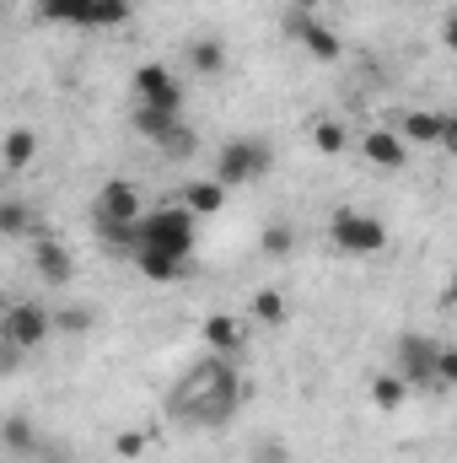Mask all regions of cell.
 I'll return each mask as SVG.
<instances>
[{"label": "cell", "instance_id": "6da1fadb", "mask_svg": "<svg viewBox=\"0 0 457 463\" xmlns=\"http://www.w3.org/2000/svg\"><path fill=\"white\" fill-rule=\"evenodd\" d=\"M237 404H242V377H237L231 355H205V361H194V366L183 372V383L173 388V399H167L173 420L200 426V431H221L231 415H237Z\"/></svg>", "mask_w": 457, "mask_h": 463}, {"label": "cell", "instance_id": "7a4b0ae2", "mask_svg": "<svg viewBox=\"0 0 457 463\" xmlns=\"http://www.w3.org/2000/svg\"><path fill=\"white\" fill-rule=\"evenodd\" d=\"M135 248L140 253H167V259H178V264H189L194 259V248H200V222L183 211V205H162V211H140V222H135ZM129 248V253H135Z\"/></svg>", "mask_w": 457, "mask_h": 463}, {"label": "cell", "instance_id": "3957f363", "mask_svg": "<svg viewBox=\"0 0 457 463\" xmlns=\"http://www.w3.org/2000/svg\"><path fill=\"white\" fill-rule=\"evenodd\" d=\"M269 167H275V151H269L264 140H253V135H237V140L221 146V156H216V184L231 194V189L258 184Z\"/></svg>", "mask_w": 457, "mask_h": 463}, {"label": "cell", "instance_id": "277c9868", "mask_svg": "<svg viewBox=\"0 0 457 463\" xmlns=\"http://www.w3.org/2000/svg\"><path fill=\"white\" fill-rule=\"evenodd\" d=\"M329 242H334L340 253L366 259V253H382V248H387V227H382V216H371V211H334V216H329Z\"/></svg>", "mask_w": 457, "mask_h": 463}, {"label": "cell", "instance_id": "5b68a950", "mask_svg": "<svg viewBox=\"0 0 457 463\" xmlns=\"http://www.w3.org/2000/svg\"><path fill=\"white\" fill-rule=\"evenodd\" d=\"M280 27H285V38H291V43H302V49H307L312 60H323V65L344 54L340 33H334V27L318 16V11H302V5H291V11L280 16Z\"/></svg>", "mask_w": 457, "mask_h": 463}, {"label": "cell", "instance_id": "8992f818", "mask_svg": "<svg viewBox=\"0 0 457 463\" xmlns=\"http://www.w3.org/2000/svg\"><path fill=\"white\" fill-rule=\"evenodd\" d=\"M436 355H442V345H436L431 335H404V340H398L393 372L409 383V393H415V388H436Z\"/></svg>", "mask_w": 457, "mask_h": 463}, {"label": "cell", "instance_id": "52a82bcc", "mask_svg": "<svg viewBox=\"0 0 457 463\" xmlns=\"http://www.w3.org/2000/svg\"><path fill=\"white\" fill-rule=\"evenodd\" d=\"M0 329H5L11 350H38L43 340H49V329H54V313L38 307V302H16V307L0 318Z\"/></svg>", "mask_w": 457, "mask_h": 463}, {"label": "cell", "instance_id": "ba28073f", "mask_svg": "<svg viewBox=\"0 0 457 463\" xmlns=\"http://www.w3.org/2000/svg\"><path fill=\"white\" fill-rule=\"evenodd\" d=\"M135 103H151V109H183V81L162 65V60H145L135 71Z\"/></svg>", "mask_w": 457, "mask_h": 463}, {"label": "cell", "instance_id": "9c48e42d", "mask_svg": "<svg viewBox=\"0 0 457 463\" xmlns=\"http://www.w3.org/2000/svg\"><path fill=\"white\" fill-rule=\"evenodd\" d=\"M404 146H442V151H452L457 140V118L452 114H436V109H415V114H404Z\"/></svg>", "mask_w": 457, "mask_h": 463}, {"label": "cell", "instance_id": "30bf717a", "mask_svg": "<svg viewBox=\"0 0 457 463\" xmlns=\"http://www.w3.org/2000/svg\"><path fill=\"white\" fill-rule=\"evenodd\" d=\"M33 269H38V280H43V286H65V280L76 275V259H70V248H65L60 237L33 232Z\"/></svg>", "mask_w": 457, "mask_h": 463}, {"label": "cell", "instance_id": "8fae6325", "mask_svg": "<svg viewBox=\"0 0 457 463\" xmlns=\"http://www.w3.org/2000/svg\"><path fill=\"white\" fill-rule=\"evenodd\" d=\"M98 222H140V189L129 178H108L98 194Z\"/></svg>", "mask_w": 457, "mask_h": 463}, {"label": "cell", "instance_id": "7c38bea8", "mask_svg": "<svg viewBox=\"0 0 457 463\" xmlns=\"http://www.w3.org/2000/svg\"><path fill=\"white\" fill-rule=\"evenodd\" d=\"M360 151H366L371 167H387V173H398V167L409 162V146H404L398 129H371V135L360 140Z\"/></svg>", "mask_w": 457, "mask_h": 463}, {"label": "cell", "instance_id": "4fadbf2b", "mask_svg": "<svg viewBox=\"0 0 457 463\" xmlns=\"http://www.w3.org/2000/svg\"><path fill=\"white\" fill-rule=\"evenodd\" d=\"M38 448H43V437H38V426H33L27 415H5V420H0V453H5V458L27 463Z\"/></svg>", "mask_w": 457, "mask_h": 463}, {"label": "cell", "instance_id": "5bb4252c", "mask_svg": "<svg viewBox=\"0 0 457 463\" xmlns=\"http://www.w3.org/2000/svg\"><path fill=\"white\" fill-rule=\"evenodd\" d=\"M129 124H135V135H145L151 146H167V140L183 129V118L173 114V109H151V103H135Z\"/></svg>", "mask_w": 457, "mask_h": 463}, {"label": "cell", "instance_id": "9a60e30c", "mask_svg": "<svg viewBox=\"0 0 457 463\" xmlns=\"http://www.w3.org/2000/svg\"><path fill=\"white\" fill-rule=\"evenodd\" d=\"M178 205H183V211H189V216H194V222H205V216H216V211H221V205H227V189H221V184H216V178H205V184H200V178H194V184H189V189H183V200H178Z\"/></svg>", "mask_w": 457, "mask_h": 463}, {"label": "cell", "instance_id": "2e32d148", "mask_svg": "<svg viewBox=\"0 0 457 463\" xmlns=\"http://www.w3.org/2000/svg\"><path fill=\"white\" fill-rule=\"evenodd\" d=\"M38 22H49V27H92V0H38Z\"/></svg>", "mask_w": 457, "mask_h": 463}, {"label": "cell", "instance_id": "e0dca14e", "mask_svg": "<svg viewBox=\"0 0 457 463\" xmlns=\"http://www.w3.org/2000/svg\"><path fill=\"white\" fill-rule=\"evenodd\" d=\"M205 345H210V355H242V324L231 313H210L205 318Z\"/></svg>", "mask_w": 457, "mask_h": 463}, {"label": "cell", "instance_id": "ac0fdd59", "mask_svg": "<svg viewBox=\"0 0 457 463\" xmlns=\"http://www.w3.org/2000/svg\"><path fill=\"white\" fill-rule=\"evenodd\" d=\"M183 60H189L194 76H221V71H227V43H221V38H194Z\"/></svg>", "mask_w": 457, "mask_h": 463}, {"label": "cell", "instance_id": "d6986e66", "mask_svg": "<svg viewBox=\"0 0 457 463\" xmlns=\"http://www.w3.org/2000/svg\"><path fill=\"white\" fill-rule=\"evenodd\" d=\"M0 156H5V167H11V173L33 167V156H38V135H33V129H5V140H0Z\"/></svg>", "mask_w": 457, "mask_h": 463}, {"label": "cell", "instance_id": "ffe728a7", "mask_svg": "<svg viewBox=\"0 0 457 463\" xmlns=\"http://www.w3.org/2000/svg\"><path fill=\"white\" fill-rule=\"evenodd\" d=\"M264 329H280L285 318H291V302H285V291H275V286H264L258 297H253V307H247Z\"/></svg>", "mask_w": 457, "mask_h": 463}, {"label": "cell", "instance_id": "44dd1931", "mask_svg": "<svg viewBox=\"0 0 457 463\" xmlns=\"http://www.w3.org/2000/svg\"><path fill=\"white\" fill-rule=\"evenodd\" d=\"M404 399H409V383H404L398 372H377V377H371V404H377V410L393 415V410H404Z\"/></svg>", "mask_w": 457, "mask_h": 463}, {"label": "cell", "instance_id": "7402d4cb", "mask_svg": "<svg viewBox=\"0 0 457 463\" xmlns=\"http://www.w3.org/2000/svg\"><path fill=\"white\" fill-rule=\"evenodd\" d=\"M38 222L27 211V200H0V237H33Z\"/></svg>", "mask_w": 457, "mask_h": 463}, {"label": "cell", "instance_id": "603a6c76", "mask_svg": "<svg viewBox=\"0 0 457 463\" xmlns=\"http://www.w3.org/2000/svg\"><path fill=\"white\" fill-rule=\"evenodd\" d=\"M135 264H140V275H145V280H156V286H173V280L183 275V264H178V259H167V253H140V248H135Z\"/></svg>", "mask_w": 457, "mask_h": 463}, {"label": "cell", "instance_id": "cb8c5ba5", "mask_svg": "<svg viewBox=\"0 0 457 463\" xmlns=\"http://www.w3.org/2000/svg\"><path fill=\"white\" fill-rule=\"evenodd\" d=\"M312 146H318L323 156H340L344 146H350V129H344L340 118H323V124L312 129Z\"/></svg>", "mask_w": 457, "mask_h": 463}, {"label": "cell", "instance_id": "d4e9b609", "mask_svg": "<svg viewBox=\"0 0 457 463\" xmlns=\"http://www.w3.org/2000/svg\"><path fill=\"white\" fill-rule=\"evenodd\" d=\"M129 11H135V0H92V27H118V22H129Z\"/></svg>", "mask_w": 457, "mask_h": 463}, {"label": "cell", "instance_id": "484cf974", "mask_svg": "<svg viewBox=\"0 0 457 463\" xmlns=\"http://www.w3.org/2000/svg\"><path fill=\"white\" fill-rule=\"evenodd\" d=\"M291 248H296V237H291V222H269V227H264V253H269V259H285Z\"/></svg>", "mask_w": 457, "mask_h": 463}, {"label": "cell", "instance_id": "4316f807", "mask_svg": "<svg viewBox=\"0 0 457 463\" xmlns=\"http://www.w3.org/2000/svg\"><path fill=\"white\" fill-rule=\"evenodd\" d=\"M114 453L124 463H135L140 453H145V437H140V431H118V437H114Z\"/></svg>", "mask_w": 457, "mask_h": 463}, {"label": "cell", "instance_id": "83f0119b", "mask_svg": "<svg viewBox=\"0 0 457 463\" xmlns=\"http://www.w3.org/2000/svg\"><path fill=\"white\" fill-rule=\"evenodd\" d=\"M54 324L70 329V335H87V329H92V313H87V307H65V313H54Z\"/></svg>", "mask_w": 457, "mask_h": 463}, {"label": "cell", "instance_id": "f1b7e54d", "mask_svg": "<svg viewBox=\"0 0 457 463\" xmlns=\"http://www.w3.org/2000/svg\"><path fill=\"white\" fill-rule=\"evenodd\" d=\"M27 463H76V458H70V453H54V448H38Z\"/></svg>", "mask_w": 457, "mask_h": 463}, {"label": "cell", "instance_id": "f546056e", "mask_svg": "<svg viewBox=\"0 0 457 463\" xmlns=\"http://www.w3.org/2000/svg\"><path fill=\"white\" fill-rule=\"evenodd\" d=\"M296 5H302V11H318V5H323V0H296Z\"/></svg>", "mask_w": 457, "mask_h": 463}, {"label": "cell", "instance_id": "4dcf8cb0", "mask_svg": "<svg viewBox=\"0 0 457 463\" xmlns=\"http://www.w3.org/2000/svg\"><path fill=\"white\" fill-rule=\"evenodd\" d=\"M0 5H5V0H0Z\"/></svg>", "mask_w": 457, "mask_h": 463}]
</instances>
